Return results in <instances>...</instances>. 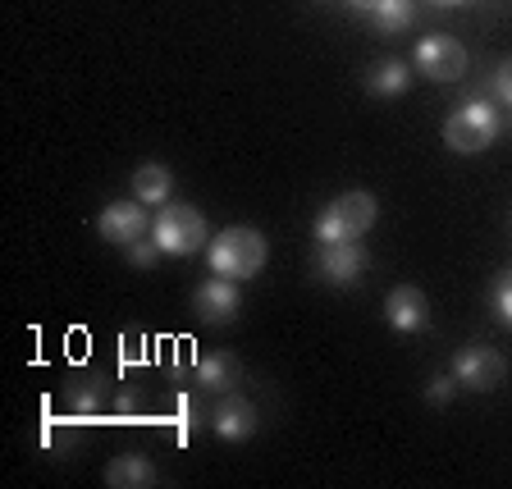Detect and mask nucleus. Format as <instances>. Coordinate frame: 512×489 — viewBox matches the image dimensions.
<instances>
[{"label":"nucleus","instance_id":"2","mask_svg":"<svg viewBox=\"0 0 512 489\" xmlns=\"http://www.w3.org/2000/svg\"><path fill=\"white\" fill-rule=\"evenodd\" d=\"M375 220H380V202L366 188H348L320 206L311 229H316V243H362V234H371Z\"/></svg>","mask_w":512,"mask_h":489},{"label":"nucleus","instance_id":"18","mask_svg":"<svg viewBox=\"0 0 512 489\" xmlns=\"http://www.w3.org/2000/svg\"><path fill=\"white\" fill-rule=\"evenodd\" d=\"M202 426H211V416L202 412L197 394H179V398H174V435H179V444H188V439L197 435Z\"/></svg>","mask_w":512,"mask_h":489},{"label":"nucleus","instance_id":"22","mask_svg":"<svg viewBox=\"0 0 512 489\" xmlns=\"http://www.w3.org/2000/svg\"><path fill=\"white\" fill-rule=\"evenodd\" d=\"M494 311H499V320L503 325H512V270H503L499 279H494Z\"/></svg>","mask_w":512,"mask_h":489},{"label":"nucleus","instance_id":"6","mask_svg":"<svg viewBox=\"0 0 512 489\" xmlns=\"http://www.w3.org/2000/svg\"><path fill=\"white\" fill-rule=\"evenodd\" d=\"M412 69L430 83H458L467 78V46L448 32H430L416 42V55H412Z\"/></svg>","mask_w":512,"mask_h":489},{"label":"nucleus","instance_id":"23","mask_svg":"<svg viewBox=\"0 0 512 489\" xmlns=\"http://www.w3.org/2000/svg\"><path fill=\"white\" fill-rule=\"evenodd\" d=\"M490 92H494V101H499L503 110H512V55L494 69V78H490Z\"/></svg>","mask_w":512,"mask_h":489},{"label":"nucleus","instance_id":"10","mask_svg":"<svg viewBox=\"0 0 512 489\" xmlns=\"http://www.w3.org/2000/svg\"><path fill=\"white\" fill-rule=\"evenodd\" d=\"M256 426H261V412H256L238 389L234 394H220L211 403V430L224 439V444H247V439L256 435Z\"/></svg>","mask_w":512,"mask_h":489},{"label":"nucleus","instance_id":"5","mask_svg":"<svg viewBox=\"0 0 512 489\" xmlns=\"http://www.w3.org/2000/svg\"><path fill=\"white\" fill-rule=\"evenodd\" d=\"M151 238L160 243L165 256H197L211 243V229H206V215L188 202H165L151 224Z\"/></svg>","mask_w":512,"mask_h":489},{"label":"nucleus","instance_id":"12","mask_svg":"<svg viewBox=\"0 0 512 489\" xmlns=\"http://www.w3.org/2000/svg\"><path fill=\"white\" fill-rule=\"evenodd\" d=\"M384 320H389V330H398V334H421L430 320L426 293L416 284H398L394 293L384 298Z\"/></svg>","mask_w":512,"mask_h":489},{"label":"nucleus","instance_id":"11","mask_svg":"<svg viewBox=\"0 0 512 489\" xmlns=\"http://www.w3.org/2000/svg\"><path fill=\"white\" fill-rule=\"evenodd\" d=\"M366 270L362 243H320L316 252V279L330 288H352Z\"/></svg>","mask_w":512,"mask_h":489},{"label":"nucleus","instance_id":"17","mask_svg":"<svg viewBox=\"0 0 512 489\" xmlns=\"http://www.w3.org/2000/svg\"><path fill=\"white\" fill-rule=\"evenodd\" d=\"M412 19H416V5H412V0H380V5H375V14H371L375 32H384V37L407 32V28H412Z\"/></svg>","mask_w":512,"mask_h":489},{"label":"nucleus","instance_id":"14","mask_svg":"<svg viewBox=\"0 0 512 489\" xmlns=\"http://www.w3.org/2000/svg\"><path fill=\"white\" fill-rule=\"evenodd\" d=\"M128 183H133V197H138L142 206H165L174 192V174H170V165H160V160H142Z\"/></svg>","mask_w":512,"mask_h":489},{"label":"nucleus","instance_id":"16","mask_svg":"<svg viewBox=\"0 0 512 489\" xmlns=\"http://www.w3.org/2000/svg\"><path fill=\"white\" fill-rule=\"evenodd\" d=\"M106 485L110 489H151L156 485V462L142 453H119L106 467Z\"/></svg>","mask_w":512,"mask_h":489},{"label":"nucleus","instance_id":"4","mask_svg":"<svg viewBox=\"0 0 512 489\" xmlns=\"http://www.w3.org/2000/svg\"><path fill=\"white\" fill-rule=\"evenodd\" d=\"M110 398H115V384L106 371H92V366H78V371L64 375L60 384V412L74 421V426H92L101 416H110Z\"/></svg>","mask_w":512,"mask_h":489},{"label":"nucleus","instance_id":"19","mask_svg":"<svg viewBox=\"0 0 512 489\" xmlns=\"http://www.w3.org/2000/svg\"><path fill=\"white\" fill-rule=\"evenodd\" d=\"M110 416L115 421H147V407H142V394L138 389H115V398H110Z\"/></svg>","mask_w":512,"mask_h":489},{"label":"nucleus","instance_id":"13","mask_svg":"<svg viewBox=\"0 0 512 489\" xmlns=\"http://www.w3.org/2000/svg\"><path fill=\"white\" fill-rule=\"evenodd\" d=\"M192 375H197V389L211 398L220 394H234L238 380H243V366H238L234 352H202L197 362H192Z\"/></svg>","mask_w":512,"mask_h":489},{"label":"nucleus","instance_id":"25","mask_svg":"<svg viewBox=\"0 0 512 489\" xmlns=\"http://www.w3.org/2000/svg\"><path fill=\"white\" fill-rule=\"evenodd\" d=\"M375 5L380 0H348V10H357V14H375Z\"/></svg>","mask_w":512,"mask_h":489},{"label":"nucleus","instance_id":"21","mask_svg":"<svg viewBox=\"0 0 512 489\" xmlns=\"http://www.w3.org/2000/svg\"><path fill=\"white\" fill-rule=\"evenodd\" d=\"M453 394H458V380H453V371L435 375V380L426 384V403L430 407H448V403H453Z\"/></svg>","mask_w":512,"mask_h":489},{"label":"nucleus","instance_id":"9","mask_svg":"<svg viewBox=\"0 0 512 489\" xmlns=\"http://www.w3.org/2000/svg\"><path fill=\"white\" fill-rule=\"evenodd\" d=\"M243 311V293H238V279L211 275L206 284L192 288V316L202 325H229V320Z\"/></svg>","mask_w":512,"mask_h":489},{"label":"nucleus","instance_id":"8","mask_svg":"<svg viewBox=\"0 0 512 489\" xmlns=\"http://www.w3.org/2000/svg\"><path fill=\"white\" fill-rule=\"evenodd\" d=\"M151 211L133 197V202H110L101 206V215H96V234H101V243L110 247H128V243H138V238L151 234Z\"/></svg>","mask_w":512,"mask_h":489},{"label":"nucleus","instance_id":"20","mask_svg":"<svg viewBox=\"0 0 512 489\" xmlns=\"http://www.w3.org/2000/svg\"><path fill=\"white\" fill-rule=\"evenodd\" d=\"M124 261H128V266H133V270H156V261H160V256H165V252H160V243H156V238H138V243H128L124 247Z\"/></svg>","mask_w":512,"mask_h":489},{"label":"nucleus","instance_id":"24","mask_svg":"<svg viewBox=\"0 0 512 489\" xmlns=\"http://www.w3.org/2000/svg\"><path fill=\"white\" fill-rule=\"evenodd\" d=\"M142 352H147V339H142V334H128L119 357H124V366H133V362H142Z\"/></svg>","mask_w":512,"mask_h":489},{"label":"nucleus","instance_id":"26","mask_svg":"<svg viewBox=\"0 0 512 489\" xmlns=\"http://www.w3.org/2000/svg\"><path fill=\"white\" fill-rule=\"evenodd\" d=\"M435 5H467V0H435Z\"/></svg>","mask_w":512,"mask_h":489},{"label":"nucleus","instance_id":"15","mask_svg":"<svg viewBox=\"0 0 512 489\" xmlns=\"http://www.w3.org/2000/svg\"><path fill=\"white\" fill-rule=\"evenodd\" d=\"M412 78H416L412 64L389 55V60H380V64H371V69H366V92H371V96H389V101H394V96H403L407 87H412Z\"/></svg>","mask_w":512,"mask_h":489},{"label":"nucleus","instance_id":"1","mask_svg":"<svg viewBox=\"0 0 512 489\" xmlns=\"http://www.w3.org/2000/svg\"><path fill=\"white\" fill-rule=\"evenodd\" d=\"M270 261V243L261 229H247V224H229L224 234H215L211 243H206V266H211V275H224V279H252L261 275Z\"/></svg>","mask_w":512,"mask_h":489},{"label":"nucleus","instance_id":"3","mask_svg":"<svg viewBox=\"0 0 512 489\" xmlns=\"http://www.w3.org/2000/svg\"><path fill=\"white\" fill-rule=\"evenodd\" d=\"M503 133V119L499 110L485 101V96H471L462 101L453 115L444 119V142L448 151H458V156H476V151H490Z\"/></svg>","mask_w":512,"mask_h":489},{"label":"nucleus","instance_id":"7","mask_svg":"<svg viewBox=\"0 0 512 489\" xmlns=\"http://www.w3.org/2000/svg\"><path fill=\"white\" fill-rule=\"evenodd\" d=\"M503 375H508V362H503V352L490 348V343H467V348L453 352V380L471 394H490L499 389Z\"/></svg>","mask_w":512,"mask_h":489}]
</instances>
